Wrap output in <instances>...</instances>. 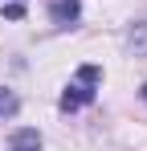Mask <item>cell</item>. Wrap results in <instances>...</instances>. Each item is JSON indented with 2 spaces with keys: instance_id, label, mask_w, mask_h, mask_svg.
Wrapping results in <instances>:
<instances>
[{
  "instance_id": "cell-2",
  "label": "cell",
  "mask_w": 147,
  "mask_h": 151,
  "mask_svg": "<svg viewBox=\"0 0 147 151\" xmlns=\"http://www.w3.org/2000/svg\"><path fill=\"white\" fill-rule=\"evenodd\" d=\"M82 17V0H53L49 4V21L53 25H74Z\"/></svg>"
},
{
  "instance_id": "cell-5",
  "label": "cell",
  "mask_w": 147,
  "mask_h": 151,
  "mask_svg": "<svg viewBox=\"0 0 147 151\" xmlns=\"http://www.w3.org/2000/svg\"><path fill=\"white\" fill-rule=\"evenodd\" d=\"M17 106H21V102H17V94H12V90H4V86H0V119H4V114H12V110H17Z\"/></svg>"
},
{
  "instance_id": "cell-3",
  "label": "cell",
  "mask_w": 147,
  "mask_h": 151,
  "mask_svg": "<svg viewBox=\"0 0 147 151\" xmlns=\"http://www.w3.org/2000/svg\"><path fill=\"white\" fill-rule=\"evenodd\" d=\"M8 147L12 151H41V135H37L33 127H21V131H12Z\"/></svg>"
},
{
  "instance_id": "cell-7",
  "label": "cell",
  "mask_w": 147,
  "mask_h": 151,
  "mask_svg": "<svg viewBox=\"0 0 147 151\" xmlns=\"http://www.w3.org/2000/svg\"><path fill=\"white\" fill-rule=\"evenodd\" d=\"M139 94H143V102H147V82H143V90H139Z\"/></svg>"
},
{
  "instance_id": "cell-1",
  "label": "cell",
  "mask_w": 147,
  "mask_h": 151,
  "mask_svg": "<svg viewBox=\"0 0 147 151\" xmlns=\"http://www.w3.org/2000/svg\"><path fill=\"white\" fill-rule=\"evenodd\" d=\"M98 82H102V70L98 65H82L78 74H74V82L66 86V94L57 98V106L70 114V110H82V106H90L98 94Z\"/></svg>"
},
{
  "instance_id": "cell-6",
  "label": "cell",
  "mask_w": 147,
  "mask_h": 151,
  "mask_svg": "<svg viewBox=\"0 0 147 151\" xmlns=\"http://www.w3.org/2000/svg\"><path fill=\"white\" fill-rule=\"evenodd\" d=\"M4 17H8V21H21L24 17V0H12V4L4 8Z\"/></svg>"
},
{
  "instance_id": "cell-4",
  "label": "cell",
  "mask_w": 147,
  "mask_h": 151,
  "mask_svg": "<svg viewBox=\"0 0 147 151\" xmlns=\"http://www.w3.org/2000/svg\"><path fill=\"white\" fill-rule=\"evenodd\" d=\"M127 45L139 53V57H147V21H139V25L131 29V37H127Z\"/></svg>"
}]
</instances>
